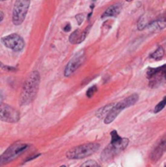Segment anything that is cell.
<instances>
[{"label": "cell", "mask_w": 166, "mask_h": 167, "mask_svg": "<svg viewBox=\"0 0 166 167\" xmlns=\"http://www.w3.org/2000/svg\"><path fill=\"white\" fill-rule=\"evenodd\" d=\"M165 149H166V135L163 136L162 139L158 142V144L153 149V151L151 154V159L152 161H157L163 154Z\"/></svg>", "instance_id": "cell-10"}, {"label": "cell", "mask_w": 166, "mask_h": 167, "mask_svg": "<svg viewBox=\"0 0 166 167\" xmlns=\"http://www.w3.org/2000/svg\"><path fill=\"white\" fill-rule=\"evenodd\" d=\"M110 137H111L110 144L109 145V147L106 148V149L102 154V159L104 160L113 158L115 154L123 151L128 146V144H129V140L127 138H121L115 130L110 132Z\"/></svg>", "instance_id": "cell-2"}, {"label": "cell", "mask_w": 166, "mask_h": 167, "mask_svg": "<svg viewBox=\"0 0 166 167\" xmlns=\"http://www.w3.org/2000/svg\"><path fill=\"white\" fill-rule=\"evenodd\" d=\"M166 106V96L164 97V99L161 101L160 103H158L157 105L155 106V110H153V112L155 114H157V112H159V111H161L164 108V107Z\"/></svg>", "instance_id": "cell-17"}, {"label": "cell", "mask_w": 166, "mask_h": 167, "mask_svg": "<svg viewBox=\"0 0 166 167\" xmlns=\"http://www.w3.org/2000/svg\"><path fill=\"white\" fill-rule=\"evenodd\" d=\"M127 1H128V2H130V1H132V0H127Z\"/></svg>", "instance_id": "cell-26"}, {"label": "cell", "mask_w": 166, "mask_h": 167, "mask_svg": "<svg viewBox=\"0 0 166 167\" xmlns=\"http://www.w3.org/2000/svg\"><path fill=\"white\" fill-rule=\"evenodd\" d=\"M139 99V96L137 94H133L129 97H127L126 99H124L123 101L119 102L117 104H115V105L110 108V111H109V114L106 115V118H105V123L106 124H110L113 121V120L116 118V116H117L120 111H123L124 108H129L133 105H135L136 102L138 101Z\"/></svg>", "instance_id": "cell-4"}, {"label": "cell", "mask_w": 166, "mask_h": 167, "mask_svg": "<svg viewBox=\"0 0 166 167\" xmlns=\"http://www.w3.org/2000/svg\"><path fill=\"white\" fill-rule=\"evenodd\" d=\"M40 74L37 70L30 72L24 83L22 92L20 96V105L26 106L34 100L39 88Z\"/></svg>", "instance_id": "cell-1"}, {"label": "cell", "mask_w": 166, "mask_h": 167, "mask_svg": "<svg viewBox=\"0 0 166 167\" xmlns=\"http://www.w3.org/2000/svg\"><path fill=\"white\" fill-rule=\"evenodd\" d=\"M148 27L151 28H153V31H158L160 30H163V28L166 27V13L161 16L160 18L156 19L155 21L152 22Z\"/></svg>", "instance_id": "cell-12"}, {"label": "cell", "mask_w": 166, "mask_h": 167, "mask_svg": "<svg viewBox=\"0 0 166 167\" xmlns=\"http://www.w3.org/2000/svg\"><path fill=\"white\" fill-rule=\"evenodd\" d=\"M3 44L13 51H22L24 47V41L19 34L17 33H12L10 35H7L2 38Z\"/></svg>", "instance_id": "cell-8"}, {"label": "cell", "mask_w": 166, "mask_h": 167, "mask_svg": "<svg viewBox=\"0 0 166 167\" xmlns=\"http://www.w3.org/2000/svg\"><path fill=\"white\" fill-rule=\"evenodd\" d=\"M61 167H66V166H65V165H62Z\"/></svg>", "instance_id": "cell-25"}, {"label": "cell", "mask_w": 166, "mask_h": 167, "mask_svg": "<svg viewBox=\"0 0 166 167\" xmlns=\"http://www.w3.org/2000/svg\"><path fill=\"white\" fill-rule=\"evenodd\" d=\"M152 22H149V17L148 16H143L142 18L139 20L138 24H137V27H138L139 31H143L144 28H146L148 26L151 24Z\"/></svg>", "instance_id": "cell-14"}, {"label": "cell", "mask_w": 166, "mask_h": 167, "mask_svg": "<svg viewBox=\"0 0 166 167\" xmlns=\"http://www.w3.org/2000/svg\"><path fill=\"white\" fill-rule=\"evenodd\" d=\"M100 148L99 144L97 143H88L83 144L77 147H74L66 153V157L69 159H82L87 156L93 154L97 152Z\"/></svg>", "instance_id": "cell-3"}, {"label": "cell", "mask_w": 166, "mask_h": 167, "mask_svg": "<svg viewBox=\"0 0 166 167\" xmlns=\"http://www.w3.org/2000/svg\"><path fill=\"white\" fill-rule=\"evenodd\" d=\"M0 1H4V0H0Z\"/></svg>", "instance_id": "cell-27"}, {"label": "cell", "mask_w": 166, "mask_h": 167, "mask_svg": "<svg viewBox=\"0 0 166 167\" xmlns=\"http://www.w3.org/2000/svg\"><path fill=\"white\" fill-rule=\"evenodd\" d=\"M113 106H114V104H110V105H107L104 108H100V110L98 111V112H97V116L100 118H102L104 115H107V114H109V111H110V108H113Z\"/></svg>", "instance_id": "cell-16"}, {"label": "cell", "mask_w": 166, "mask_h": 167, "mask_svg": "<svg viewBox=\"0 0 166 167\" xmlns=\"http://www.w3.org/2000/svg\"><path fill=\"white\" fill-rule=\"evenodd\" d=\"M3 66H3V64H2L1 62H0V68H3Z\"/></svg>", "instance_id": "cell-24"}, {"label": "cell", "mask_w": 166, "mask_h": 167, "mask_svg": "<svg viewBox=\"0 0 166 167\" xmlns=\"http://www.w3.org/2000/svg\"><path fill=\"white\" fill-rule=\"evenodd\" d=\"M70 31V24H68L66 26L64 27V31Z\"/></svg>", "instance_id": "cell-21"}, {"label": "cell", "mask_w": 166, "mask_h": 167, "mask_svg": "<svg viewBox=\"0 0 166 167\" xmlns=\"http://www.w3.org/2000/svg\"><path fill=\"white\" fill-rule=\"evenodd\" d=\"M121 11V4H114V5L109 7L104 12V14L102 15V19L107 18V17H116Z\"/></svg>", "instance_id": "cell-13"}, {"label": "cell", "mask_w": 166, "mask_h": 167, "mask_svg": "<svg viewBox=\"0 0 166 167\" xmlns=\"http://www.w3.org/2000/svg\"><path fill=\"white\" fill-rule=\"evenodd\" d=\"M80 167H100V165L94 160H87Z\"/></svg>", "instance_id": "cell-19"}, {"label": "cell", "mask_w": 166, "mask_h": 167, "mask_svg": "<svg viewBox=\"0 0 166 167\" xmlns=\"http://www.w3.org/2000/svg\"><path fill=\"white\" fill-rule=\"evenodd\" d=\"M89 27L88 28H86L85 31H74L72 34L69 36V42L72 44H79L81 43L83 40L85 39V37L87 35V33H88V31L90 30Z\"/></svg>", "instance_id": "cell-11"}, {"label": "cell", "mask_w": 166, "mask_h": 167, "mask_svg": "<svg viewBox=\"0 0 166 167\" xmlns=\"http://www.w3.org/2000/svg\"><path fill=\"white\" fill-rule=\"evenodd\" d=\"M3 18H4L3 13H2V12H0V22H1V21L3 20Z\"/></svg>", "instance_id": "cell-22"}, {"label": "cell", "mask_w": 166, "mask_h": 167, "mask_svg": "<svg viewBox=\"0 0 166 167\" xmlns=\"http://www.w3.org/2000/svg\"><path fill=\"white\" fill-rule=\"evenodd\" d=\"M28 148L27 144L15 143L10 146L1 156H0V166H4L9 162L13 161L17 157H19L26 149Z\"/></svg>", "instance_id": "cell-5"}, {"label": "cell", "mask_w": 166, "mask_h": 167, "mask_svg": "<svg viewBox=\"0 0 166 167\" xmlns=\"http://www.w3.org/2000/svg\"><path fill=\"white\" fill-rule=\"evenodd\" d=\"M20 119L19 111L7 104L0 102V120L4 122L16 123Z\"/></svg>", "instance_id": "cell-7"}, {"label": "cell", "mask_w": 166, "mask_h": 167, "mask_svg": "<svg viewBox=\"0 0 166 167\" xmlns=\"http://www.w3.org/2000/svg\"><path fill=\"white\" fill-rule=\"evenodd\" d=\"M30 5V0H16L12 14V21L16 26H20L26 19L28 8Z\"/></svg>", "instance_id": "cell-6"}, {"label": "cell", "mask_w": 166, "mask_h": 167, "mask_svg": "<svg viewBox=\"0 0 166 167\" xmlns=\"http://www.w3.org/2000/svg\"><path fill=\"white\" fill-rule=\"evenodd\" d=\"M98 90L97 88V86H91L90 88L87 90L86 92V96H87V98H92L93 97V95L96 93Z\"/></svg>", "instance_id": "cell-18"}, {"label": "cell", "mask_w": 166, "mask_h": 167, "mask_svg": "<svg viewBox=\"0 0 166 167\" xmlns=\"http://www.w3.org/2000/svg\"><path fill=\"white\" fill-rule=\"evenodd\" d=\"M164 55H165L164 49L161 47V46H159V47L152 54L151 58H152V59H153V60H155V61H160V60H162L164 58Z\"/></svg>", "instance_id": "cell-15"}, {"label": "cell", "mask_w": 166, "mask_h": 167, "mask_svg": "<svg viewBox=\"0 0 166 167\" xmlns=\"http://www.w3.org/2000/svg\"><path fill=\"white\" fill-rule=\"evenodd\" d=\"M2 98H3V95H2V92L0 91V101L2 100Z\"/></svg>", "instance_id": "cell-23"}, {"label": "cell", "mask_w": 166, "mask_h": 167, "mask_svg": "<svg viewBox=\"0 0 166 167\" xmlns=\"http://www.w3.org/2000/svg\"><path fill=\"white\" fill-rule=\"evenodd\" d=\"M76 21H77L78 24H81L83 23V21H84V15H83V14L77 15L76 16Z\"/></svg>", "instance_id": "cell-20"}, {"label": "cell", "mask_w": 166, "mask_h": 167, "mask_svg": "<svg viewBox=\"0 0 166 167\" xmlns=\"http://www.w3.org/2000/svg\"><path fill=\"white\" fill-rule=\"evenodd\" d=\"M84 59H85V57H84V55H83V52L76 54V55L68 63V65H66L65 72H64L65 76L69 77L75 72L77 69L82 65V63L84 62Z\"/></svg>", "instance_id": "cell-9"}, {"label": "cell", "mask_w": 166, "mask_h": 167, "mask_svg": "<svg viewBox=\"0 0 166 167\" xmlns=\"http://www.w3.org/2000/svg\"><path fill=\"white\" fill-rule=\"evenodd\" d=\"M165 167H166V165H165Z\"/></svg>", "instance_id": "cell-28"}]
</instances>
